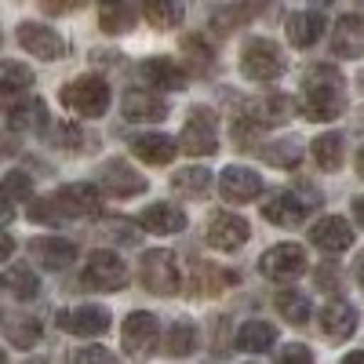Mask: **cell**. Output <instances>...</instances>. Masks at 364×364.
I'll return each instance as SVG.
<instances>
[{
    "label": "cell",
    "mask_w": 364,
    "mask_h": 364,
    "mask_svg": "<svg viewBox=\"0 0 364 364\" xmlns=\"http://www.w3.org/2000/svg\"><path fill=\"white\" fill-rule=\"evenodd\" d=\"M29 255H33L44 269H66L70 262H77V245L66 237H37L29 245Z\"/></svg>",
    "instance_id": "cell-19"
},
{
    "label": "cell",
    "mask_w": 364,
    "mask_h": 364,
    "mask_svg": "<svg viewBox=\"0 0 364 364\" xmlns=\"http://www.w3.org/2000/svg\"><path fill=\"white\" fill-rule=\"evenodd\" d=\"M99 22H102L106 33H128V29L139 22V8H135V4H120V0H113V4H102Z\"/></svg>",
    "instance_id": "cell-34"
},
{
    "label": "cell",
    "mask_w": 364,
    "mask_h": 364,
    "mask_svg": "<svg viewBox=\"0 0 364 364\" xmlns=\"http://www.w3.org/2000/svg\"><path fill=\"white\" fill-rule=\"evenodd\" d=\"M139 77L149 87H164V91H182L186 87V70H182L175 58H146L139 66Z\"/></svg>",
    "instance_id": "cell-21"
},
{
    "label": "cell",
    "mask_w": 364,
    "mask_h": 364,
    "mask_svg": "<svg viewBox=\"0 0 364 364\" xmlns=\"http://www.w3.org/2000/svg\"><path fill=\"white\" fill-rule=\"evenodd\" d=\"M353 219L364 226V197H357V200H353Z\"/></svg>",
    "instance_id": "cell-50"
},
{
    "label": "cell",
    "mask_w": 364,
    "mask_h": 364,
    "mask_svg": "<svg viewBox=\"0 0 364 364\" xmlns=\"http://www.w3.org/2000/svg\"><path fill=\"white\" fill-rule=\"evenodd\" d=\"M0 328H4L8 343L18 346V350L37 346V339H41V321L37 317H26V314H8L4 321H0Z\"/></svg>",
    "instance_id": "cell-30"
},
{
    "label": "cell",
    "mask_w": 364,
    "mask_h": 364,
    "mask_svg": "<svg viewBox=\"0 0 364 364\" xmlns=\"http://www.w3.org/2000/svg\"><path fill=\"white\" fill-rule=\"evenodd\" d=\"M164 350L171 357H190L197 350V324L193 321H175L164 336Z\"/></svg>",
    "instance_id": "cell-36"
},
{
    "label": "cell",
    "mask_w": 364,
    "mask_h": 364,
    "mask_svg": "<svg viewBox=\"0 0 364 364\" xmlns=\"http://www.w3.org/2000/svg\"><path fill=\"white\" fill-rule=\"evenodd\" d=\"M63 106L77 117H102L109 109V84L95 73H84L63 87Z\"/></svg>",
    "instance_id": "cell-3"
},
{
    "label": "cell",
    "mask_w": 364,
    "mask_h": 364,
    "mask_svg": "<svg viewBox=\"0 0 364 364\" xmlns=\"http://www.w3.org/2000/svg\"><path fill=\"white\" fill-rule=\"evenodd\" d=\"M142 15L154 29H175L186 11H182V4H175V0H149V4L142 8Z\"/></svg>",
    "instance_id": "cell-37"
},
{
    "label": "cell",
    "mask_w": 364,
    "mask_h": 364,
    "mask_svg": "<svg viewBox=\"0 0 364 364\" xmlns=\"http://www.w3.org/2000/svg\"><path fill=\"white\" fill-rule=\"evenodd\" d=\"M171 186L182 197H204L208 186H211V171L208 168H182V171L171 175Z\"/></svg>",
    "instance_id": "cell-38"
},
{
    "label": "cell",
    "mask_w": 364,
    "mask_h": 364,
    "mask_svg": "<svg viewBox=\"0 0 364 364\" xmlns=\"http://www.w3.org/2000/svg\"><path fill=\"white\" fill-rule=\"evenodd\" d=\"M178 48H182V55H186V63L197 77H208L211 70H215V51H211V44L204 41V33H186Z\"/></svg>",
    "instance_id": "cell-31"
},
{
    "label": "cell",
    "mask_w": 364,
    "mask_h": 364,
    "mask_svg": "<svg viewBox=\"0 0 364 364\" xmlns=\"http://www.w3.org/2000/svg\"><path fill=\"white\" fill-rule=\"evenodd\" d=\"M353 277H357V284L364 288V252L357 255V262H353Z\"/></svg>",
    "instance_id": "cell-49"
},
{
    "label": "cell",
    "mask_w": 364,
    "mask_h": 364,
    "mask_svg": "<svg viewBox=\"0 0 364 364\" xmlns=\"http://www.w3.org/2000/svg\"><path fill=\"white\" fill-rule=\"evenodd\" d=\"M259 269L262 277L269 281H295L306 273V252H302V245H273L262 259H259Z\"/></svg>",
    "instance_id": "cell-9"
},
{
    "label": "cell",
    "mask_w": 364,
    "mask_h": 364,
    "mask_svg": "<svg viewBox=\"0 0 364 364\" xmlns=\"http://www.w3.org/2000/svg\"><path fill=\"white\" fill-rule=\"evenodd\" d=\"M109 310L106 306H77V310H66L58 314V324L73 336H84V339H95V336H106L109 331Z\"/></svg>",
    "instance_id": "cell-17"
},
{
    "label": "cell",
    "mask_w": 364,
    "mask_h": 364,
    "mask_svg": "<svg viewBox=\"0 0 364 364\" xmlns=\"http://www.w3.org/2000/svg\"><path fill=\"white\" fill-rule=\"evenodd\" d=\"M29 364H41V360H29Z\"/></svg>",
    "instance_id": "cell-54"
},
{
    "label": "cell",
    "mask_w": 364,
    "mask_h": 364,
    "mask_svg": "<svg viewBox=\"0 0 364 364\" xmlns=\"http://www.w3.org/2000/svg\"><path fill=\"white\" fill-rule=\"evenodd\" d=\"M0 197L4 200H29L33 197V178L26 171H8L4 182H0Z\"/></svg>",
    "instance_id": "cell-40"
},
{
    "label": "cell",
    "mask_w": 364,
    "mask_h": 364,
    "mask_svg": "<svg viewBox=\"0 0 364 364\" xmlns=\"http://www.w3.org/2000/svg\"><path fill=\"white\" fill-rule=\"evenodd\" d=\"M18 44H22V51L44 58V63H55V58L66 55V41L58 37L51 26H41V22H22L18 26Z\"/></svg>",
    "instance_id": "cell-11"
},
{
    "label": "cell",
    "mask_w": 364,
    "mask_h": 364,
    "mask_svg": "<svg viewBox=\"0 0 364 364\" xmlns=\"http://www.w3.org/2000/svg\"><path fill=\"white\" fill-rule=\"evenodd\" d=\"M277 364H314V350L302 343H288V346H281Z\"/></svg>",
    "instance_id": "cell-44"
},
{
    "label": "cell",
    "mask_w": 364,
    "mask_h": 364,
    "mask_svg": "<svg viewBox=\"0 0 364 364\" xmlns=\"http://www.w3.org/2000/svg\"><path fill=\"white\" fill-rule=\"evenodd\" d=\"M245 18H252V8H219L215 15H211V26H215L219 33H230V29L240 26Z\"/></svg>",
    "instance_id": "cell-41"
},
{
    "label": "cell",
    "mask_w": 364,
    "mask_h": 364,
    "mask_svg": "<svg viewBox=\"0 0 364 364\" xmlns=\"http://www.w3.org/2000/svg\"><path fill=\"white\" fill-rule=\"evenodd\" d=\"M331 51L339 58H360L364 55V18L360 15H339L336 33H331Z\"/></svg>",
    "instance_id": "cell-20"
},
{
    "label": "cell",
    "mask_w": 364,
    "mask_h": 364,
    "mask_svg": "<svg viewBox=\"0 0 364 364\" xmlns=\"http://www.w3.org/2000/svg\"><path fill=\"white\" fill-rule=\"evenodd\" d=\"M120 339H124V350H128L132 360H149L161 346V321L154 314H146V310H132Z\"/></svg>",
    "instance_id": "cell-7"
},
{
    "label": "cell",
    "mask_w": 364,
    "mask_h": 364,
    "mask_svg": "<svg viewBox=\"0 0 364 364\" xmlns=\"http://www.w3.org/2000/svg\"><path fill=\"white\" fill-rule=\"evenodd\" d=\"M284 70H288L284 51L273 44V41H266V37H252V41L245 44V51H240V73H245L248 80L273 84Z\"/></svg>",
    "instance_id": "cell-2"
},
{
    "label": "cell",
    "mask_w": 364,
    "mask_h": 364,
    "mask_svg": "<svg viewBox=\"0 0 364 364\" xmlns=\"http://www.w3.org/2000/svg\"><path fill=\"white\" fill-rule=\"evenodd\" d=\"M178 149L190 157H211L219 149V117L208 106H193L186 117V128H182Z\"/></svg>",
    "instance_id": "cell-4"
},
{
    "label": "cell",
    "mask_w": 364,
    "mask_h": 364,
    "mask_svg": "<svg viewBox=\"0 0 364 364\" xmlns=\"http://www.w3.org/2000/svg\"><path fill=\"white\" fill-rule=\"evenodd\" d=\"M0 364H8V357H4V350H0Z\"/></svg>",
    "instance_id": "cell-53"
},
{
    "label": "cell",
    "mask_w": 364,
    "mask_h": 364,
    "mask_svg": "<svg viewBox=\"0 0 364 364\" xmlns=\"http://www.w3.org/2000/svg\"><path fill=\"white\" fill-rule=\"evenodd\" d=\"M317 284H321V291H339V269H336V262H328V266L317 269Z\"/></svg>",
    "instance_id": "cell-45"
},
{
    "label": "cell",
    "mask_w": 364,
    "mask_h": 364,
    "mask_svg": "<svg viewBox=\"0 0 364 364\" xmlns=\"http://www.w3.org/2000/svg\"><path fill=\"white\" fill-rule=\"evenodd\" d=\"M58 142H63L66 149H80L77 142H84V132L77 124H63V128H58Z\"/></svg>",
    "instance_id": "cell-46"
},
{
    "label": "cell",
    "mask_w": 364,
    "mask_h": 364,
    "mask_svg": "<svg viewBox=\"0 0 364 364\" xmlns=\"http://www.w3.org/2000/svg\"><path fill=\"white\" fill-rule=\"evenodd\" d=\"M73 364H120L106 346H80L77 353H73Z\"/></svg>",
    "instance_id": "cell-43"
},
{
    "label": "cell",
    "mask_w": 364,
    "mask_h": 364,
    "mask_svg": "<svg viewBox=\"0 0 364 364\" xmlns=\"http://www.w3.org/2000/svg\"><path fill=\"white\" fill-rule=\"evenodd\" d=\"M120 106H124V117L132 120V124H149V120L168 117V102L161 95H154V91H139V87H132Z\"/></svg>",
    "instance_id": "cell-22"
},
{
    "label": "cell",
    "mask_w": 364,
    "mask_h": 364,
    "mask_svg": "<svg viewBox=\"0 0 364 364\" xmlns=\"http://www.w3.org/2000/svg\"><path fill=\"white\" fill-rule=\"evenodd\" d=\"M262 157L273 164V168H299L302 157H306V146H302L299 139H273L262 146Z\"/></svg>",
    "instance_id": "cell-32"
},
{
    "label": "cell",
    "mask_w": 364,
    "mask_h": 364,
    "mask_svg": "<svg viewBox=\"0 0 364 364\" xmlns=\"http://www.w3.org/2000/svg\"><path fill=\"white\" fill-rule=\"evenodd\" d=\"M51 200H55L63 219H99L102 215V193L91 182H70Z\"/></svg>",
    "instance_id": "cell-8"
},
{
    "label": "cell",
    "mask_w": 364,
    "mask_h": 364,
    "mask_svg": "<svg viewBox=\"0 0 364 364\" xmlns=\"http://www.w3.org/2000/svg\"><path fill=\"white\" fill-rule=\"evenodd\" d=\"M99 182H102V190L113 193V197H135V193H146V178H142L128 161H120V157L102 164Z\"/></svg>",
    "instance_id": "cell-15"
},
{
    "label": "cell",
    "mask_w": 364,
    "mask_h": 364,
    "mask_svg": "<svg viewBox=\"0 0 364 364\" xmlns=\"http://www.w3.org/2000/svg\"><path fill=\"white\" fill-rule=\"evenodd\" d=\"M132 154L139 157V161H146V164H154V168H161V164H171L175 161V154H178V146H175V139H168V135H161V132H142V135H132Z\"/></svg>",
    "instance_id": "cell-18"
},
{
    "label": "cell",
    "mask_w": 364,
    "mask_h": 364,
    "mask_svg": "<svg viewBox=\"0 0 364 364\" xmlns=\"http://www.w3.org/2000/svg\"><path fill=\"white\" fill-rule=\"evenodd\" d=\"M15 219V208L4 200V197H0V226H4V223H11Z\"/></svg>",
    "instance_id": "cell-48"
},
{
    "label": "cell",
    "mask_w": 364,
    "mask_h": 364,
    "mask_svg": "<svg viewBox=\"0 0 364 364\" xmlns=\"http://www.w3.org/2000/svg\"><path fill=\"white\" fill-rule=\"evenodd\" d=\"M357 175H360V178H364V146H360V149H357Z\"/></svg>",
    "instance_id": "cell-52"
},
{
    "label": "cell",
    "mask_w": 364,
    "mask_h": 364,
    "mask_svg": "<svg viewBox=\"0 0 364 364\" xmlns=\"http://www.w3.org/2000/svg\"><path fill=\"white\" fill-rule=\"evenodd\" d=\"M139 277H142V288H146L149 295H161V299L178 295V284H182L178 262H175V255L164 252V248H154V252H146V255H142Z\"/></svg>",
    "instance_id": "cell-5"
},
{
    "label": "cell",
    "mask_w": 364,
    "mask_h": 364,
    "mask_svg": "<svg viewBox=\"0 0 364 364\" xmlns=\"http://www.w3.org/2000/svg\"><path fill=\"white\" fill-rule=\"evenodd\" d=\"M317 208V197H299V193H273L269 204H262V215L273 226H299L302 219Z\"/></svg>",
    "instance_id": "cell-13"
},
{
    "label": "cell",
    "mask_w": 364,
    "mask_h": 364,
    "mask_svg": "<svg viewBox=\"0 0 364 364\" xmlns=\"http://www.w3.org/2000/svg\"><path fill=\"white\" fill-rule=\"evenodd\" d=\"M299 109L306 120H336L346 109V80L336 66L317 63L302 73V91H299Z\"/></svg>",
    "instance_id": "cell-1"
},
{
    "label": "cell",
    "mask_w": 364,
    "mask_h": 364,
    "mask_svg": "<svg viewBox=\"0 0 364 364\" xmlns=\"http://www.w3.org/2000/svg\"><path fill=\"white\" fill-rule=\"evenodd\" d=\"M230 281H233V273L211 266V262H197V266H193V291H197V295H219ZM193 291H190V295H193Z\"/></svg>",
    "instance_id": "cell-35"
},
{
    "label": "cell",
    "mask_w": 364,
    "mask_h": 364,
    "mask_svg": "<svg viewBox=\"0 0 364 364\" xmlns=\"http://www.w3.org/2000/svg\"><path fill=\"white\" fill-rule=\"evenodd\" d=\"M29 219H33V223H48V226L63 223V215H58V208H55L51 197H41V200L29 204Z\"/></svg>",
    "instance_id": "cell-42"
},
{
    "label": "cell",
    "mask_w": 364,
    "mask_h": 364,
    "mask_svg": "<svg viewBox=\"0 0 364 364\" xmlns=\"http://www.w3.org/2000/svg\"><path fill=\"white\" fill-rule=\"evenodd\" d=\"M8 124L15 132H44L48 128V106L41 99H22L15 109H8Z\"/></svg>",
    "instance_id": "cell-28"
},
{
    "label": "cell",
    "mask_w": 364,
    "mask_h": 364,
    "mask_svg": "<svg viewBox=\"0 0 364 364\" xmlns=\"http://www.w3.org/2000/svg\"><path fill=\"white\" fill-rule=\"evenodd\" d=\"M0 288H4L8 295L29 302V299H37L41 295V277L29 266H8L4 273H0Z\"/></svg>",
    "instance_id": "cell-27"
},
{
    "label": "cell",
    "mask_w": 364,
    "mask_h": 364,
    "mask_svg": "<svg viewBox=\"0 0 364 364\" xmlns=\"http://www.w3.org/2000/svg\"><path fill=\"white\" fill-rule=\"evenodd\" d=\"M343 364H364V353H360V350H353V353H346V357H343Z\"/></svg>",
    "instance_id": "cell-51"
},
{
    "label": "cell",
    "mask_w": 364,
    "mask_h": 364,
    "mask_svg": "<svg viewBox=\"0 0 364 364\" xmlns=\"http://www.w3.org/2000/svg\"><path fill=\"white\" fill-rule=\"evenodd\" d=\"M219 193H223V200H230V204L255 200V197L262 193V175L252 171V168H245V164H230V168H223V175H219Z\"/></svg>",
    "instance_id": "cell-12"
},
{
    "label": "cell",
    "mask_w": 364,
    "mask_h": 364,
    "mask_svg": "<svg viewBox=\"0 0 364 364\" xmlns=\"http://www.w3.org/2000/svg\"><path fill=\"white\" fill-rule=\"evenodd\" d=\"M132 281V273H128V262L120 259L117 252H91L87 262H84V284L87 288H95V291H120Z\"/></svg>",
    "instance_id": "cell-6"
},
{
    "label": "cell",
    "mask_w": 364,
    "mask_h": 364,
    "mask_svg": "<svg viewBox=\"0 0 364 364\" xmlns=\"http://www.w3.org/2000/svg\"><path fill=\"white\" fill-rule=\"evenodd\" d=\"M357 306L353 302H346V299H331L328 306H324V314H321V331H324V339H331V343H346L353 331H357Z\"/></svg>",
    "instance_id": "cell-16"
},
{
    "label": "cell",
    "mask_w": 364,
    "mask_h": 364,
    "mask_svg": "<svg viewBox=\"0 0 364 364\" xmlns=\"http://www.w3.org/2000/svg\"><path fill=\"white\" fill-rule=\"evenodd\" d=\"M343 135L339 132H324V135H317L314 142H310V154H314V161L324 168V171H336L339 164H343Z\"/></svg>",
    "instance_id": "cell-33"
},
{
    "label": "cell",
    "mask_w": 364,
    "mask_h": 364,
    "mask_svg": "<svg viewBox=\"0 0 364 364\" xmlns=\"http://www.w3.org/2000/svg\"><path fill=\"white\" fill-rule=\"evenodd\" d=\"M324 33V15L321 11H291L288 15V41L295 48H314Z\"/></svg>",
    "instance_id": "cell-24"
},
{
    "label": "cell",
    "mask_w": 364,
    "mask_h": 364,
    "mask_svg": "<svg viewBox=\"0 0 364 364\" xmlns=\"http://www.w3.org/2000/svg\"><path fill=\"white\" fill-rule=\"evenodd\" d=\"M288 117H291V102H288L284 95H269V99L252 102L245 120H252V124L262 132V128H273V124H284Z\"/></svg>",
    "instance_id": "cell-26"
},
{
    "label": "cell",
    "mask_w": 364,
    "mask_h": 364,
    "mask_svg": "<svg viewBox=\"0 0 364 364\" xmlns=\"http://www.w3.org/2000/svg\"><path fill=\"white\" fill-rule=\"evenodd\" d=\"M273 302H277V310L288 324H310V317H314L310 295L299 291V288H281L277 295H273Z\"/></svg>",
    "instance_id": "cell-29"
},
{
    "label": "cell",
    "mask_w": 364,
    "mask_h": 364,
    "mask_svg": "<svg viewBox=\"0 0 364 364\" xmlns=\"http://www.w3.org/2000/svg\"><path fill=\"white\" fill-rule=\"evenodd\" d=\"M139 226L146 233H182L186 230V211L178 204H149V208H142Z\"/></svg>",
    "instance_id": "cell-23"
},
{
    "label": "cell",
    "mask_w": 364,
    "mask_h": 364,
    "mask_svg": "<svg viewBox=\"0 0 364 364\" xmlns=\"http://www.w3.org/2000/svg\"><path fill=\"white\" fill-rule=\"evenodd\" d=\"M353 226L343 219V215H324V219H317L314 226H310V240L321 248V252H328V255H339V252H346L350 245H353Z\"/></svg>",
    "instance_id": "cell-14"
},
{
    "label": "cell",
    "mask_w": 364,
    "mask_h": 364,
    "mask_svg": "<svg viewBox=\"0 0 364 364\" xmlns=\"http://www.w3.org/2000/svg\"><path fill=\"white\" fill-rule=\"evenodd\" d=\"M273 343H277V328L269 321H245L237 331V350L245 353H266L273 350Z\"/></svg>",
    "instance_id": "cell-25"
},
{
    "label": "cell",
    "mask_w": 364,
    "mask_h": 364,
    "mask_svg": "<svg viewBox=\"0 0 364 364\" xmlns=\"http://www.w3.org/2000/svg\"><path fill=\"white\" fill-rule=\"evenodd\" d=\"M26 87H33V70L22 66V63H11V58H4L0 63V91H8V95H22Z\"/></svg>",
    "instance_id": "cell-39"
},
{
    "label": "cell",
    "mask_w": 364,
    "mask_h": 364,
    "mask_svg": "<svg viewBox=\"0 0 364 364\" xmlns=\"http://www.w3.org/2000/svg\"><path fill=\"white\" fill-rule=\"evenodd\" d=\"M11 252H15V240H11V233L0 230V262H8V259H11Z\"/></svg>",
    "instance_id": "cell-47"
},
{
    "label": "cell",
    "mask_w": 364,
    "mask_h": 364,
    "mask_svg": "<svg viewBox=\"0 0 364 364\" xmlns=\"http://www.w3.org/2000/svg\"><path fill=\"white\" fill-rule=\"evenodd\" d=\"M208 245L211 248H219V252H237V248H245L248 245V237H252V226L233 215V211H211V219H208Z\"/></svg>",
    "instance_id": "cell-10"
}]
</instances>
